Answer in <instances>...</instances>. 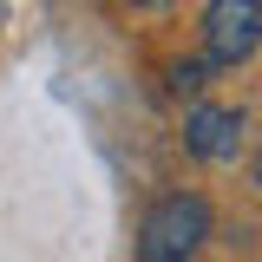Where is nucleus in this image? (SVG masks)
I'll list each match as a JSON object with an SVG mask.
<instances>
[{
  "label": "nucleus",
  "mask_w": 262,
  "mask_h": 262,
  "mask_svg": "<svg viewBox=\"0 0 262 262\" xmlns=\"http://www.w3.org/2000/svg\"><path fill=\"white\" fill-rule=\"evenodd\" d=\"M249 177H256V190H262V158H256V170H249Z\"/></svg>",
  "instance_id": "obj_6"
},
{
  "label": "nucleus",
  "mask_w": 262,
  "mask_h": 262,
  "mask_svg": "<svg viewBox=\"0 0 262 262\" xmlns=\"http://www.w3.org/2000/svg\"><path fill=\"white\" fill-rule=\"evenodd\" d=\"M164 79H170V92H177V98H184V92H203V85H210V59H177Z\"/></svg>",
  "instance_id": "obj_4"
},
{
  "label": "nucleus",
  "mask_w": 262,
  "mask_h": 262,
  "mask_svg": "<svg viewBox=\"0 0 262 262\" xmlns=\"http://www.w3.org/2000/svg\"><path fill=\"white\" fill-rule=\"evenodd\" d=\"M0 27H7V0H0Z\"/></svg>",
  "instance_id": "obj_7"
},
{
  "label": "nucleus",
  "mask_w": 262,
  "mask_h": 262,
  "mask_svg": "<svg viewBox=\"0 0 262 262\" xmlns=\"http://www.w3.org/2000/svg\"><path fill=\"white\" fill-rule=\"evenodd\" d=\"M210 236V203L190 190L177 196H158L138 223V262H190Z\"/></svg>",
  "instance_id": "obj_1"
},
{
  "label": "nucleus",
  "mask_w": 262,
  "mask_h": 262,
  "mask_svg": "<svg viewBox=\"0 0 262 262\" xmlns=\"http://www.w3.org/2000/svg\"><path fill=\"white\" fill-rule=\"evenodd\" d=\"M131 7H144V13H158V7H170V0H131Z\"/></svg>",
  "instance_id": "obj_5"
},
{
  "label": "nucleus",
  "mask_w": 262,
  "mask_h": 262,
  "mask_svg": "<svg viewBox=\"0 0 262 262\" xmlns=\"http://www.w3.org/2000/svg\"><path fill=\"white\" fill-rule=\"evenodd\" d=\"M262 46V0H210L203 7V59L243 66Z\"/></svg>",
  "instance_id": "obj_2"
},
{
  "label": "nucleus",
  "mask_w": 262,
  "mask_h": 262,
  "mask_svg": "<svg viewBox=\"0 0 262 262\" xmlns=\"http://www.w3.org/2000/svg\"><path fill=\"white\" fill-rule=\"evenodd\" d=\"M184 151L203 164H229L243 151V112L236 105H190L184 118Z\"/></svg>",
  "instance_id": "obj_3"
}]
</instances>
